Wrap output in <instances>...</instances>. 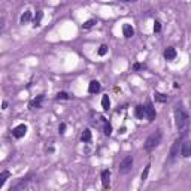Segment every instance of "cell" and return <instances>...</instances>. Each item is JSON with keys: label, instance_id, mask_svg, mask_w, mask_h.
<instances>
[{"label": "cell", "instance_id": "obj_21", "mask_svg": "<svg viewBox=\"0 0 191 191\" xmlns=\"http://www.w3.org/2000/svg\"><path fill=\"white\" fill-rule=\"evenodd\" d=\"M149 169H151V166L148 164V166L145 167V170L142 172V176H140V179H142V182H145V181L148 179V175H149Z\"/></svg>", "mask_w": 191, "mask_h": 191}, {"label": "cell", "instance_id": "obj_1", "mask_svg": "<svg viewBox=\"0 0 191 191\" xmlns=\"http://www.w3.org/2000/svg\"><path fill=\"white\" fill-rule=\"evenodd\" d=\"M175 120H176V127L181 132V135L185 136L188 133V125H190V115H188V112L184 108L176 106V109H175Z\"/></svg>", "mask_w": 191, "mask_h": 191}, {"label": "cell", "instance_id": "obj_12", "mask_svg": "<svg viewBox=\"0 0 191 191\" xmlns=\"http://www.w3.org/2000/svg\"><path fill=\"white\" fill-rule=\"evenodd\" d=\"M99 91H100V84H99L97 81H91L90 85H88V93L96 94V93H99Z\"/></svg>", "mask_w": 191, "mask_h": 191}, {"label": "cell", "instance_id": "obj_15", "mask_svg": "<svg viewBox=\"0 0 191 191\" xmlns=\"http://www.w3.org/2000/svg\"><path fill=\"white\" fill-rule=\"evenodd\" d=\"M81 140H82L84 143H87V142H90L91 140V130L90 128H85V130H84V133L81 136Z\"/></svg>", "mask_w": 191, "mask_h": 191}, {"label": "cell", "instance_id": "obj_23", "mask_svg": "<svg viewBox=\"0 0 191 191\" xmlns=\"http://www.w3.org/2000/svg\"><path fill=\"white\" fill-rule=\"evenodd\" d=\"M94 24H96V20H88V21H85V23L82 24V29L88 30V29H91V27H93Z\"/></svg>", "mask_w": 191, "mask_h": 191}, {"label": "cell", "instance_id": "obj_22", "mask_svg": "<svg viewBox=\"0 0 191 191\" xmlns=\"http://www.w3.org/2000/svg\"><path fill=\"white\" fill-rule=\"evenodd\" d=\"M57 99H58V100H67V99H70V96H69L67 93H64V91H60V93L57 94Z\"/></svg>", "mask_w": 191, "mask_h": 191}, {"label": "cell", "instance_id": "obj_13", "mask_svg": "<svg viewBox=\"0 0 191 191\" xmlns=\"http://www.w3.org/2000/svg\"><path fill=\"white\" fill-rule=\"evenodd\" d=\"M123 33H124V37H132L135 34V30L130 24H124L123 25Z\"/></svg>", "mask_w": 191, "mask_h": 191}, {"label": "cell", "instance_id": "obj_4", "mask_svg": "<svg viewBox=\"0 0 191 191\" xmlns=\"http://www.w3.org/2000/svg\"><path fill=\"white\" fill-rule=\"evenodd\" d=\"M25 133H27V125H25V124H20V125H17V127L12 130V135H13V137H17V139L24 137Z\"/></svg>", "mask_w": 191, "mask_h": 191}, {"label": "cell", "instance_id": "obj_7", "mask_svg": "<svg viewBox=\"0 0 191 191\" xmlns=\"http://www.w3.org/2000/svg\"><path fill=\"white\" fill-rule=\"evenodd\" d=\"M179 148H181V137L173 142V146H172V149H170V158H172V160L179 155Z\"/></svg>", "mask_w": 191, "mask_h": 191}, {"label": "cell", "instance_id": "obj_9", "mask_svg": "<svg viewBox=\"0 0 191 191\" xmlns=\"http://www.w3.org/2000/svg\"><path fill=\"white\" fill-rule=\"evenodd\" d=\"M42 100H44V94H40V96H37L36 99L30 101V108L32 109H39V108H42Z\"/></svg>", "mask_w": 191, "mask_h": 191}, {"label": "cell", "instance_id": "obj_17", "mask_svg": "<svg viewBox=\"0 0 191 191\" xmlns=\"http://www.w3.org/2000/svg\"><path fill=\"white\" fill-rule=\"evenodd\" d=\"M135 115H136V118H143V115H145V109H143L142 105H137V106L135 108Z\"/></svg>", "mask_w": 191, "mask_h": 191}, {"label": "cell", "instance_id": "obj_31", "mask_svg": "<svg viewBox=\"0 0 191 191\" xmlns=\"http://www.w3.org/2000/svg\"><path fill=\"white\" fill-rule=\"evenodd\" d=\"M120 133L123 135V133H125V127H121V130H120Z\"/></svg>", "mask_w": 191, "mask_h": 191}, {"label": "cell", "instance_id": "obj_32", "mask_svg": "<svg viewBox=\"0 0 191 191\" xmlns=\"http://www.w3.org/2000/svg\"><path fill=\"white\" fill-rule=\"evenodd\" d=\"M3 23H5V21H3V20H0V30L3 29Z\"/></svg>", "mask_w": 191, "mask_h": 191}, {"label": "cell", "instance_id": "obj_26", "mask_svg": "<svg viewBox=\"0 0 191 191\" xmlns=\"http://www.w3.org/2000/svg\"><path fill=\"white\" fill-rule=\"evenodd\" d=\"M58 132H60V135H64V132H66V124L61 123L58 125Z\"/></svg>", "mask_w": 191, "mask_h": 191}, {"label": "cell", "instance_id": "obj_6", "mask_svg": "<svg viewBox=\"0 0 191 191\" xmlns=\"http://www.w3.org/2000/svg\"><path fill=\"white\" fill-rule=\"evenodd\" d=\"M143 109H145V115L148 118V121H154L155 120V109H154V106L151 103H148Z\"/></svg>", "mask_w": 191, "mask_h": 191}, {"label": "cell", "instance_id": "obj_5", "mask_svg": "<svg viewBox=\"0 0 191 191\" xmlns=\"http://www.w3.org/2000/svg\"><path fill=\"white\" fill-rule=\"evenodd\" d=\"M181 154L184 158H188L191 155V142L185 140L184 143H181Z\"/></svg>", "mask_w": 191, "mask_h": 191}, {"label": "cell", "instance_id": "obj_30", "mask_svg": "<svg viewBox=\"0 0 191 191\" xmlns=\"http://www.w3.org/2000/svg\"><path fill=\"white\" fill-rule=\"evenodd\" d=\"M2 108H3V109H6V108H8V103H6V101H3V105H2Z\"/></svg>", "mask_w": 191, "mask_h": 191}, {"label": "cell", "instance_id": "obj_11", "mask_svg": "<svg viewBox=\"0 0 191 191\" xmlns=\"http://www.w3.org/2000/svg\"><path fill=\"white\" fill-rule=\"evenodd\" d=\"M109 178H111V172L108 169L103 170L101 172V184H103L105 188H109Z\"/></svg>", "mask_w": 191, "mask_h": 191}, {"label": "cell", "instance_id": "obj_29", "mask_svg": "<svg viewBox=\"0 0 191 191\" xmlns=\"http://www.w3.org/2000/svg\"><path fill=\"white\" fill-rule=\"evenodd\" d=\"M118 2H123V3H128V2H132V3H133V2H137V0H118Z\"/></svg>", "mask_w": 191, "mask_h": 191}, {"label": "cell", "instance_id": "obj_16", "mask_svg": "<svg viewBox=\"0 0 191 191\" xmlns=\"http://www.w3.org/2000/svg\"><path fill=\"white\" fill-rule=\"evenodd\" d=\"M9 178H11V173H9L8 170H5V172H2V173H0V188L5 185L6 179H9Z\"/></svg>", "mask_w": 191, "mask_h": 191}, {"label": "cell", "instance_id": "obj_24", "mask_svg": "<svg viewBox=\"0 0 191 191\" xmlns=\"http://www.w3.org/2000/svg\"><path fill=\"white\" fill-rule=\"evenodd\" d=\"M106 52H108V46H106V45H101L100 48H99V51H97V54H99L100 57L106 55Z\"/></svg>", "mask_w": 191, "mask_h": 191}, {"label": "cell", "instance_id": "obj_19", "mask_svg": "<svg viewBox=\"0 0 191 191\" xmlns=\"http://www.w3.org/2000/svg\"><path fill=\"white\" fill-rule=\"evenodd\" d=\"M154 99H155V101L166 103V101H167V96H166V94H161V93H154Z\"/></svg>", "mask_w": 191, "mask_h": 191}, {"label": "cell", "instance_id": "obj_8", "mask_svg": "<svg viewBox=\"0 0 191 191\" xmlns=\"http://www.w3.org/2000/svg\"><path fill=\"white\" fill-rule=\"evenodd\" d=\"M175 57H176V49L172 48V46L166 48V51H164V58H166L167 61H172V60H175Z\"/></svg>", "mask_w": 191, "mask_h": 191}, {"label": "cell", "instance_id": "obj_14", "mask_svg": "<svg viewBox=\"0 0 191 191\" xmlns=\"http://www.w3.org/2000/svg\"><path fill=\"white\" fill-rule=\"evenodd\" d=\"M42 17H44V12H42V11L36 12V15H34V18H33V25H34V27H39V25H40Z\"/></svg>", "mask_w": 191, "mask_h": 191}, {"label": "cell", "instance_id": "obj_2", "mask_svg": "<svg viewBox=\"0 0 191 191\" xmlns=\"http://www.w3.org/2000/svg\"><path fill=\"white\" fill-rule=\"evenodd\" d=\"M160 142H161V132L158 130L155 133H152L151 136H148V139L145 140V149L146 151H152L155 146L160 145Z\"/></svg>", "mask_w": 191, "mask_h": 191}, {"label": "cell", "instance_id": "obj_10", "mask_svg": "<svg viewBox=\"0 0 191 191\" xmlns=\"http://www.w3.org/2000/svg\"><path fill=\"white\" fill-rule=\"evenodd\" d=\"M27 185H29V179H21L18 184H15V185H12L11 187V191H18V190H25L27 188Z\"/></svg>", "mask_w": 191, "mask_h": 191}, {"label": "cell", "instance_id": "obj_18", "mask_svg": "<svg viewBox=\"0 0 191 191\" xmlns=\"http://www.w3.org/2000/svg\"><path fill=\"white\" fill-rule=\"evenodd\" d=\"M30 20H32V12H30V11H25L23 15H21V20H20V21H21V24H27L29 21H30Z\"/></svg>", "mask_w": 191, "mask_h": 191}, {"label": "cell", "instance_id": "obj_25", "mask_svg": "<svg viewBox=\"0 0 191 191\" xmlns=\"http://www.w3.org/2000/svg\"><path fill=\"white\" fill-rule=\"evenodd\" d=\"M111 133H112V125L108 123L106 125H105V135H106V136H111Z\"/></svg>", "mask_w": 191, "mask_h": 191}, {"label": "cell", "instance_id": "obj_28", "mask_svg": "<svg viewBox=\"0 0 191 191\" xmlns=\"http://www.w3.org/2000/svg\"><path fill=\"white\" fill-rule=\"evenodd\" d=\"M140 67H142V64H139V63H135V66H133V69H135V70H139Z\"/></svg>", "mask_w": 191, "mask_h": 191}, {"label": "cell", "instance_id": "obj_27", "mask_svg": "<svg viewBox=\"0 0 191 191\" xmlns=\"http://www.w3.org/2000/svg\"><path fill=\"white\" fill-rule=\"evenodd\" d=\"M160 30H161V23H160V21H155V23H154V32L158 33Z\"/></svg>", "mask_w": 191, "mask_h": 191}, {"label": "cell", "instance_id": "obj_20", "mask_svg": "<svg viewBox=\"0 0 191 191\" xmlns=\"http://www.w3.org/2000/svg\"><path fill=\"white\" fill-rule=\"evenodd\" d=\"M101 108H103L105 111H109V108H111V100H109L108 96H103V99H101Z\"/></svg>", "mask_w": 191, "mask_h": 191}, {"label": "cell", "instance_id": "obj_3", "mask_svg": "<svg viewBox=\"0 0 191 191\" xmlns=\"http://www.w3.org/2000/svg\"><path fill=\"white\" fill-rule=\"evenodd\" d=\"M132 167H133V157H132V155H127V157L123 158V161L120 163L118 170H120V173L125 175V173H128V172L132 170Z\"/></svg>", "mask_w": 191, "mask_h": 191}]
</instances>
